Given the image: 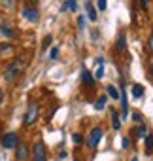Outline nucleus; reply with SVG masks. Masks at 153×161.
I'll return each mask as SVG.
<instances>
[{
  "instance_id": "f3484780",
  "label": "nucleus",
  "mask_w": 153,
  "mask_h": 161,
  "mask_svg": "<svg viewBox=\"0 0 153 161\" xmlns=\"http://www.w3.org/2000/svg\"><path fill=\"white\" fill-rule=\"evenodd\" d=\"M134 135H136L138 138H145V136H147V129H145V123H144V125H140V127H136V129H134Z\"/></svg>"
},
{
  "instance_id": "f8f14e48",
  "label": "nucleus",
  "mask_w": 153,
  "mask_h": 161,
  "mask_svg": "<svg viewBox=\"0 0 153 161\" xmlns=\"http://www.w3.org/2000/svg\"><path fill=\"white\" fill-rule=\"evenodd\" d=\"M106 91H108V95H110L112 99H115V101H117V99L121 97V93H119V89H117L115 86H112V84H110V86L106 87Z\"/></svg>"
},
{
  "instance_id": "bb28decb",
  "label": "nucleus",
  "mask_w": 153,
  "mask_h": 161,
  "mask_svg": "<svg viewBox=\"0 0 153 161\" xmlns=\"http://www.w3.org/2000/svg\"><path fill=\"white\" fill-rule=\"evenodd\" d=\"M147 47H149V51L153 53V34L149 36V40H147Z\"/></svg>"
},
{
  "instance_id": "ddd939ff",
  "label": "nucleus",
  "mask_w": 153,
  "mask_h": 161,
  "mask_svg": "<svg viewBox=\"0 0 153 161\" xmlns=\"http://www.w3.org/2000/svg\"><path fill=\"white\" fill-rule=\"evenodd\" d=\"M106 101H108V97H106V95H100V97L95 101V108H97V110H104V108H106Z\"/></svg>"
},
{
  "instance_id": "39448f33",
  "label": "nucleus",
  "mask_w": 153,
  "mask_h": 161,
  "mask_svg": "<svg viewBox=\"0 0 153 161\" xmlns=\"http://www.w3.org/2000/svg\"><path fill=\"white\" fill-rule=\"evenodd\" d=\"M29 157H30L29 146H27L25 142H19V144L15 146V159H17V161H27Z\"/></svg>"
},
{
  "instance_id": "6e6552de",
  "label": "nucleus",
  "mask_w": 153,
  "mask_h": 161,
  "mask_svg": "<svg viewBox=\"0 0 153 161\" xmlns=\"http://www.w3.org/2000/svg\"><path fill=\"white\" fill-rule=\"evenodd\" d=\"M82 82H83V86H87V87H93V86H95V78L91 76L89 70H83V72H82Z\"/></svg>"
},
{
  "instance_id": "9b49d317",
  "label": "nucleus",
  "mask_w": 153,
  "mask_h": 161,
  "mask_svg": "<svg viewBox=\"0 0 153 161\" xmlns=\"http://www.w3.org/2000/svg\"><path fill=\"white\" fill-rule=\"evenodd\" d=\"M115 47H117V51H125V49H127V38H125V34H123V32L119 34V38H117V44H115Z\"/></svg>"
},
{
  "instance_id": "72a5a7b5",
  "label": "nucleus",
  "mask_w": 153,
  "mask_h": 161,
  "mask_svg": "<svg viewBox=\"0 0 153 161\" xmlns=\"http://www.w3.org/2000/svg\"><path fill=\"white\" fill-rule=\"evenodd\" d=\"M130 161H138V157H132V159H130Z\"/></svg>"
},
{
  "instance_id": "0eeeda50",
  "label": "nucleus",
  "mask_w": 153,
  "mask_h": 161,
  "mask_svg": "<svg viewBox=\"0 0 153 161\" xmlns=\"http://www.w3.org/2000/svg\"><path fill=\"white\" fill-rule=\"evenodd\" d=\"M36 118H38V104H30L29 108H27V114H25V125H32L34 121H36Z\"/></svg>"
},
{
  "instance_id": "473e14b6",
  "label": "nucleus",
  "mask_w": 153,
  "mask_h": 161,
  "mask_svg": "<svg viewBox=\"0 0 153 161\" xmlns=\"http://www.w3.org/2000/svg\"><path fill=\"white\" fill-rule=\"evenodd\" d=\"M0 103H2V89H0Z\"/></svg>"
},
{
  "instance_id": "f03ea898",
  "label": "nucleus",
  "mask_w": 153,
  "mask_h": 161,
  "mask_svg": "<svg viewBox=\"0 0 153 161\" xmlns=\"http://www.w3.org/2000/svg\"><path fill=\"white\" fill-rule=\"evenodd\" d=\"M21 68H23V64H21V61H12V63L8 64V68L4 70V78L8 80V82H12V80H15V78L19 76V72H21Z\"/></svg>"
},
{
  "instance_id": "a211bd4d",
  "label": "nucleus",
  "mask_w": 153,
  "mask_h": 161,
  "mask_svg": "<svg viewBox=\"0 0 153 161\" xmlns=\"http://www.w3.org/2000/svg\"><path fill=\"white\" fill-rule=\"evenodd\" d=\"M0 8H4V10H13V8H15V0H0Z\"/></svg>"
},
{
  "instance_id": "c756f323",
  "label": "nucleus",
  "mask_w": 153,
  "mask_h": 161,
  "mask_svg": "<svg viewBox=\"0 0 153 161\" xmlns=\"http://www.w3.org/2000/svg\"><path fill=\"white\" fill-rule=\"evenodd\" d=\"M140 4H142V8H147V4H149V0H140Z\"/></svg>"
},
{
  "instance_id": "9d476101",
  "label": "nucleus",
  "mask_w": 153,
  "mask_h": 161,
  "mask_svg": "<svg viewBox=\"0 0 153 161\" xmlns=\"http://www.w3.org/2000/svg\"><path fill=\"white\" fill-rule=\"evenodd\" d=\"M0 34L6 36V38H12L13 36V31H12V27L8 23H2V25H0Z\"/></svg>"
},
{
  "instance_id": "aec40b11",
  "label": "nucleus",
  "mask_w": 153,
  "mask_h": 161,
  "mask_svg": "<svg viewBox=\"0 0 153 161\" xmlns=\"http://www.w3.org/2000/svg\"><path fill=\"white\" fill-rule=\"evenodd\" d=\"M151 152H153V136L147 135V136H145V153L149 155Z\"/></svg>"
},
{
  "instance_id": "7c9ffc66",
  "label": "nucleus",
  "mask_w": 153,
  "mask_h": 161,
  "mask_svg": "<svg viewBox=\"0 0 153 161\" xmlns=\"http://www.w3.org/2000/svg\"><path fill=\"white\" fill-rule=\"evenodd\" d=\"M123 148H129V138H123Z\"/></svg>"
},
{
  "instance_id": "20e7f679",
  "label": "nucleus",
  "mask_w": 153,
  "mask_h": 161,
  "mask_svg": "<svg viewBox=\"0 0 153 161\" xmlns=\"http://www.w3.org/2000/svg\"><path fill=\"white\" fill-rule=\"evenodd\" d=\"M17 144H19L17 133H6V135L2 136V146H4L6 150H12V148H15Z\"/></svg>"
},
{
  "instance_id": "c85d7f7f",
  "label": "nucleus",
  "mask_w": 153,
  "mask_h": 161,
  "mask_svg": "<svg viewBox=\"0 0 153 161\" xmlns=\"http://www.w3.org/2000/svg\"><path fill=\"white\" fill-rule=\"evenodd\" d=\"M132 119H134V121H140V119H142V116H140V114H132Z\"/></svg>"
},
{
  "instance_id": "a878e982",
  "label": "nucleus",
  "mask_w": 153,
  "mask_h": 161,
  "mask_svg": "<svg viewBox=\"0 0 153 161\" xmlns=\"http://www.w3.org/2000/svg\"><path fill=\"white\" fill-rule=\"evenodd\" d=\"M57 55H59V47H53L51 53H49V57H51V59H57Z\"/></svg>"
},
{
  "instance_id": "4be33fe9",
  "label": "nucleus",
  "mask_w": 153,
  "mask_h": 161,
  "mask_svg": "<svg viewBox=\"0 0 153 161\" xmlns=\"http://www.w3.org/2000/svg\"><path fill=\"white\" fill-rule=\"evenodd\" d=\"M106 6H108V4H106V0H97V8H98L100 12H104Z\"/></svg>"
},
{
  "instance_id": "393cba45",
  "label": "nucleus",
  "mask_w": 153,
  "mask_h": 161,
  "mask_svg": "<svg viewBox=\"0 0 153 161\" xmlns=\"http://www.w3.org/2000/svg\"><path fill=\"white\" fill-rule=\"evenodd\" d=\"M83 25H85V17H83V15H80V17H78V27H80V29H83Z\"/></svg>"
},
{
  "instance_id": "6ab92c4d",
  "label": "nucleus",
  "mask_w": 153,
  "mask_h": 161,
  "mask_svg": "<svg viewBox=\"0 0 153 161\" xmlns=\"http://www.w3.org/2000/svg\"><path fill=\"white\" fill-rule=\"evenodd\" d=\"M97 63H98V68H97L95 78H97V80H100V78L104 76V61H102V59H97Z\"/></svg>"
},
{
  "instance_id": "1a4fd4ad",
  "label": "nucleus",
  "mask_w": 153,
  "mask_h": 161,
  "mask_svg": "<svg viewBox=\"0 0 153 161\" xmlns=\"http://www.w3.org/2000/svg\"><path fill=\"white\" fill-rule=\"evenodd\" d=\"M85 10H87V17L91 19V21H97L98 17H97V10H95V6L91 4V2H85Z\"/></svg>"
},
{
  "instance_id": "dca6fc26",
  "label": "nucleus",
  "mask_w": 153,
  "mask_h": 161,
  "mask_svg": "<svg viewBox=\"0 0 153 161\" xmlns=\"http://www.w3.org/2000/svg\"><path fill=\"white\" fill-rule=\"evenodd\" d=\"M112 127H113L115 131L121 127V119H119V114H117L115 110H112Z\"/></svg>"
},
{
  "instance_id": "5701e85b",
  "label": "nucleus",
  "mask_w": 153,
  "mask_h": 161,
  "mask_svg": "<svg viewBox=\"0 0 153 161\" xmlns=\"http://www.w3.org/2000/svg\"><path fill=\"white\" fill-rule=\"evenodd\" d=\"M10 51H12L10 44H2V46H0V53H10Z\"/></svg>"
},
{
  "instance_id": "b1692460",
  "label": "nucleus",
  "mask_w": 153,
  "mask_h": 161,
  "mask_svg": "<svg viewBox=\"0 0 153 161\" xmlns=\"http://www.w3.org/2000/svg\"><path fill=\"white\" fill-rule=\"evenodd\" d=\"M51 40H53L51 36H45V38H44V44H42V47H44V49H47V46L51 44Z\"/></svg>"
},
{
  "instance_id": "cd10ccee",
  "label": "nucleus",
  "mask_w": 153,
  "mask_h": 161,
  "mask_svg": "<svg viewBox=\"0 0 153 161\" xmlns=\"http://www.w3.org/2000/svg\"><path fill=\"white\" fill-rule=\"evenodd\" d=\"M91 38H93V40H98V31H97V29L93 31V34H91Z\"/></svg>"
},
{
  "instance_id": "2f4dec72",
  "label": "nucleus",
  "mask_w": 153,
  "mask_h": 161,
  "mask_svg": "<svg viewBox=\"0 0 153 161\" xmlns=\"http://www.w3.org/2000/svg\"><path fill=\"white\" fill-rule=\"evenodd\" d=\"M149 70H151V76H153V63H151V66H149Z\"/></svg>"
},
{
  "instance_id": "f704fd0d",
  "label": "nucleus",
  "mask_w": 153,
  "mask_h": 161,
  "mask_svg": "<svg viewBox=\"0 0 153 161\" xmlns=\"http://www.w3.org/2000/svg\"><path fill=\"white\" fill-rule=\"evenodd\" d=\"M30 2H36V0H30Z\"/></svg>"
},
{
  "instance_id": "423d86ee",
  "label": "nucleus",
  "mask_w": 153,
  "mask_h": 161,
  "mask_svg": "<svg viewBox=\"0 0 153 161\" xmlns=\"http://www.w3.org/2000/svg\"><path fill=\"white\" fill-rule=\"evenodd\" d=\"M21 15H23V17H25L27 21L34 23V21H38V17H40V12H38V8L27 6V8H23V10H21Z\"/></svg>"
},
{
  "instance_id": "2eb2a0df",
  "label": "nucleus",
  "mask_w": 153,
  "mask_h": 161,
  "mask_svg": "<svg viewBox=\"0 0 153 161\" xmlns=\"http://www.w3.org/2000/svg\"><path fill=\"white\" fill-rule=\"evenodd\" d=\"M132 95H134V99H140L144 95V86L142 84H134L132 86Z\"/></svg>"
},
{
  "instance_id": "4468645a",
  "label": "nucleus",
  "mask_w": 153,
  "mask_h": 161,
  "mask_svg": "<svg viewBox=\"0 0 153 161\" xmlns=\"http://www.w3.org/2000/svg\"><path fill=\"white\" fill-rule=\"evenodd\" d=\"M76 8H78V4H76V0H66V2L62 4V12H66V10H70V12H76Z\"/></svg>"
},
{
  "instance_id": "f257e3e1",
  "label": "nucleus",
  "mask_w": 153,
  "mask_h": 161,
  "mask_svg": "<svg viewBox=\"0 0 153 161\" xmlns=\"http://www.w3.org/2000/svg\"><path fill=\"white\" fill-rule=\"evenodd\" d=\"M102 136H104V131H102V127H93V129H91V133H89V136H87V140H85L87 148L95 150V148L100 144Z\"/></svg>"
},
{
  "instance_id": "7ed1b4c3",
  "label": "nucleus",
  "mask_w": 153,
  "mask_h": 161,
  "mask_svg": "<svg viewBox=\"0 0 153 161\" xmlns=\"http://www.w3.org/2000/svg\"><path fill=\"white\" fill-rule=\"evenodd\" d=\"M32 161H47V155H45V146L42 140H36L34 146H32Z\"/></svg>"
},
{
  "instance_id": "412c9836",
  "label": "nucleus",
  "mask_w": 153,
  "mask_h": 161,
  "mask_svg": "<svg viewBox=\"0 0 153 161\" xmlns=\"http://www.w3.org/2000/svg\"><path fill=\"white\" fill-rule=\"evenodd\" d=\"M72 140H74L76 144H82V142H83V136H82L80 133H74V135H72Z\"/></svg>"
}]
</instances>
